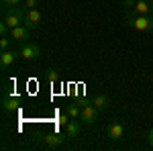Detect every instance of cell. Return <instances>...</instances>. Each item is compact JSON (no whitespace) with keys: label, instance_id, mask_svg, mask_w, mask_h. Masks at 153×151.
<instances>
[{"label":"cell","instance_id":"6da1fadb","mask_svg":"<svg viewBox=\"0 0 153 151\" xmlns=\"http://www.w3.org/2000/svg\"><path fill=\"white\" fill-rule=\"evenodd\" d=\"M125 25L135 29V31H143V33H151L153 31V14H135L131 10L125 14Z\"/></svg>","mask_w":153,"mask_h":151},{"label":"cell","instance_id":"7a4b0ae2","mask_svg":"<svg viewBox=\"0 0 153 151\" xmlns=\"http://www.w3.org/2000/svg\"><path fill=\"white\" fill-rule=\"evenodd\" d=\"M25 12L27 10H21L19 6H4L2 8V21L10 29L21 27V25H25Z\"/></svg>","mask_w":153,"mask_h":151},{"label":"cell","instance_id":"3957f363","mask_svg":"<svg viewBox=\"0 0 153 151\" xmlns=\"http://www.w3.org/2000/svg\"><path fill=\"white\" fill-rule=\"evenodd\" d=\"M68 139V135H61V133H55V131H49V133H43L41 135V143L47 147V149H59Z\"/></svg>","mask_w":153,"mask_h":151},{"label":"cell","instance_id":"277c9868","mask_svg":"<svg viewBox=\"0 0 153 151\" xmlns=\"http://www.w3.org/2000/svg\"><path fill=\"white\" fill-rule=\"evenodd\" d=\"M80 121L84 125H94L98 121V108L94 104H82V115H80Z\"/></svg>","mask_w":153,"mask_h":151},{"label":"cell","instance_id":"5b68a950","mask_svg":"<svg viewBox=\"0 0 153 151\" xmlns=\"http://www.w3.org/2000/svg\"><path fill=\"white\" fill-rule=\"evenodd\" d=\"M39 23H41V12H39V8H29V10L25 12V27L27 29H37L39 27Z\"/></svg>","mask_w":153,"mask_h":151},{"label":"cell","instance_id":"8992f818","mask_svg":"<svg viewBox=\"0 0 153 151\" xmlns=\"http://www.w3.org/2000/svg\"><path fill=\"white\" fill-rule=\"evenodd\" d=\"M29 31H31V29H27L25 25H21V27H14V29H10V39L14 41V43H21V45H25V43L29 41Z\"/></svg>","mask_w":153,"mask_h":151},{"label":"cell","instance_id":"52a82bcc","mask_svg":"<svg viewBox=\"0 0 153 151\" xmlns=\"http://www.w3.org/2000/svg\"><path fill=\"white\" fill-rule=\"evenodd\" d=\"M21 57L23 59H37L39 55H41V49H39V45H35V43H25L23 47H21Z\"/></svg>","mask_w":153,"mask_h":151},{"label":"cell","instance_id":"ba28073f","mask_svg":"<svg viewBox=\"0 0 153 151\" xmlns=\"http://www.w3.org/2000/svg\"><path fill=\"white\" fill-rule=\"evenodd\" d=\"M19 57H21V53H19V51H10V49L2 51V53H0V68H2V70H8V68H10Z\"/></svg>","mask_w":153,"mask_h":151},{"label":"cell","instance_id":"9c48e42d","mask_svg":"<svg viewBox=\"0 0 153 151\" xmlns=\"http://www.w3.org/2000/svg\"><path fill=\"white\" fill-rule=\"evenodd\" d=\"M21 108V100L16 96H2V110L6 115H12Z\"/></svg>","mask_w":153,"mask_h":151},{"label":"cell","instance_id":"30bf717a","mask_svg":"<svg viewBox=\"0 0 153 151\" xmlns=\"http://www.w3.org/2000/svg\"><path fill=\"white\" fill-rule=\"evenodd\" d=\"M108 137L112 141H120L125 137V125L120 123V121H114V123H110L108 125Z\"/></svg>","mask_w":153,"mask_h":151},{"label":"cell","instance_id":"8fae6325","mask_svg":"<svg viewBox=\"0 0 153 151\" xmlns=\"http://www.w3.org/2000/svg\"><path fill=\"white\" fill-rule=\"evenodd\" d=\"M135 14H153V0H137Z\"/></svg>","mask_w":153,"mask_h":151},{"label":"cell","instance_id":"7c38bea8","mask_svg":"<svg viewBox=\"0 0 153 151\" xmlns=\"http://www.w3.org/2000/svg\"><path fill=\"white\" fill-rule=\"evenodd\" d=\"M80 131H82V125L78 123V118H71L70 123L65 125V135H68V139H78Z\"/></svg>","mask_w":153,"mask_h":151},{"label":"cell","instance_id":"4fadbf2b","mask_svg":"<svg viewBox=\"0 0 153 151\" xmlns=\"http://www.w3.org/2000/svg\"><path fill=\"white\" fill-rule=\"evenodd\" d=\"M92 104H94L98 110H106V108L110 106V100H108V96H106V94H96L94 100H92Z\"/></svg>","mask_w":153,"mask_h":151},{"label":"cell","instance_id":"5bb4252c","mask_svg":"<svg viewBox=\"0 0 153 151\" xmlns=\"http://www.w3.org/2000/svg\"><path fill=\"white\" fill-rule=\"evenodd\" d=\"M65 112H68L71 118H80V115H82V104H78V102H71V104H68Z\"/></svg>","mask_w":153,"mask_h":151},{"label":"cell","instance_id":"9a60e30c","mask_svg":"<svg viewBox=\"0 0 153 151\" xmlns=\"http://www.w3.org/2000/svg\"><path fill=\"white\" fill-rule=\"evenodd\" d=\"M45 78H47L51 84H55V82H59V74L55 70H47V71H45Z\"/></svg>","mask_w":153,"mask_h":151},{"label":"cell","instance_id":"2e32d148","mask_svg":"<svg viewBox=\"0 0 153 151\" xmlns=\"http://www.w3.org/2000/svg\"><path fill=\"white\" fill-rule=\"evenodd\" d=\"M10 43H14V41L10 39V35H8V37H2V39H0V49H2V51L10 49Z\"/></svg>","mask_w":153,"mask_h":151},{"label":"cell","instance_id":"e0dca14e","mask_svg":"<svg viewBox=\"0 0 153 151\" xmlns=\"http://www.w3.org/2000/svg\"><path fill=\"white\" fill-rule=\"evenodd\" d=\"M135 4H137V0H123V6H125V10H127V12L135 10Z\"/></svg>","mask_w":153,"mask_h":151},{"label":"cell","instance_id":"ac0fdd59","mask_svg":"<svg viewBox=\"0 0 153 151\" xmlns=\"http://www.w3.org/2000/svg\"><path fill=\"white\" fill-rule=\"evenodd\" d=\"M37 4H39V0H25V10H29V8H37Z\"/></svg>","mask_w":153,"mask_h":151},{"label":"cell","instance_id":"d6986e66","mask_svg":"<svg viewBox=\"0 0 153 151\" xmlns=\"http://www.w3.org/2000/svg\"><path fill=\"white\" fill-rule=\"evenodd\" d=\"M21 0H2V6H19Z\"/></svg>","mask_w":153,"mask_h":151},{"label":"cell","instance_id":"ffe728a7","mask_svg":"<svg viewBox=\"0 0 153 151\" xmlns=\"http://www.w3.org/2000/svg\"><path fill=\"white\" fill-rule=\"evenodd\" d=\"M147 143H149V145L153 147V129L149 131V133H147Z\"/></svg>","mask_w":153,"mask_h":151}]
</instances>
